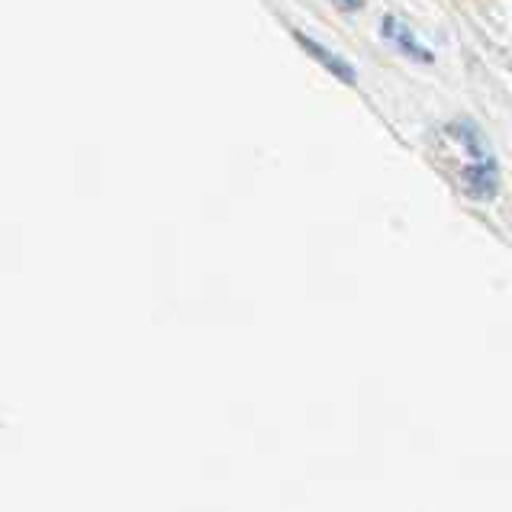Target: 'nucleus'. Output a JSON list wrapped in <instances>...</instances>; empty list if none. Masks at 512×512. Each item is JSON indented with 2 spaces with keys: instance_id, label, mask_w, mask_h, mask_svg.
<instances>
[{
  "instance_id": "2",
  "label": "nucleus",
  "mask_w": 512,
  "mask_h": 512,
  "mask_svg": "<svg viewBox=\"0 0 512 512\" xmlns=\"http://www.w3.org/2000/svg\"><path fill=\"white\" fill-rule=\"evenodd\" d=\"M384 33L390 36V42H397V46H400L403 52H409V55L422 58V62H429V52H422V49L416 46V39L409 36V29H406L403 23H397L393 17H387V20H384Z\"/></svg>"
},
{
  "instance_id": "3",
  "label": "nucleus",
  "mask_w": 512,
  "mask_h": 512,
  "mask_svg": "<svg viewBox=\"0 0 512 512\" xmlns=\"http://www.w3.org/2000/svg\"><path fill=\"white\" fill-rule=\"evenodd\" d=\"M300 42H303V46H306V49H310V52H313V55L319 58V62H323V65H326V68L332 71V75H342L345 81H351V78H355V75H351V71H348V65H345V62H339V58H332V55H329L326 49H319L316 42L303 39V36H300Z\"/></svg>"
},
{
  "instance_id": "1",
  "label": "nucleus",
  "mask_w": 512,
  "mask_h": 512,
  "mask_svg": "<svg viewBox=\"0 0 512 512\" xmlns=\"http://www.w3.org/2000/svg\"><path fill=\"white\" fill-rule=\"evenodd\" d=\"M464 184H467V190H471L477 200L493 197V190H496V165L490 162V158H484V162H477V165H467L464 168Z\"/></svg>"
},
{
  "instance_id": "4",
  "label": "nucleus",
  "mask_w": 512,
  "mask_h": 512,
  "mask_svg": "<svg viewBox=\"0 0 512 512\" xmlns=\"http://www.w3.org/2000/svg\"><path fill=\"white\" fill-rule=\"evenodd\" d=\"M339 7H345V10H355V7H361V0H335Z\"/></svg>"
}]
</instances>
